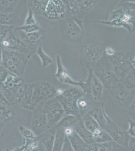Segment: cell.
I'll return each mask as SVG.
<instances>
[{"instance_id": "1", "label": "cell", "mask_w": 135, "mask_h": 151, "mask_svg": "<svg viewBox=\"0 0 135 151\" xmlns=\"http://www.w3.org/2000/svg\"><path fill=\"white\" fill-rule=\"evenodd\" d=\"M59 33L61 40L69 45H79L85 36L84 27H82L73 18L66 17L59 23Z\"/></svg>"}, {"instance_id": "2", "label": "cell", "mask_w": 135, "mask_h": 151, "mask_svg": "<svg viewBox=\"0 0 135 151\" xmlns=\"http://www.w3.org/2000/svg\"><path fill=\"white\" fill-rule=\"evenodd\" d=\"M29 59L27 54L1 50V65L21 77L23 76Z\"/></svg>"}, {"instance_id": "3", "label": "cell", "mask_w": 135, "mask_h": 151, "mask_svg": "<svg viewBox=\"0 0 135 151\" xmlns=\"http://www.w3.org/2000/svg\"><path fill=\"white\" fill-rule=\"evenodd\" d=\"M106 47L102 42H94L82 45L80 53V63L88 70L93 69L98 61L103 57Z\"/></svg>"}, {"instance_id": "4", "label": "cell", "mask_w": 135, "mask_h": 151, "mask_svg": "<svg viewBox=\"0 0 135 151\" xmlns=\"http://www.w3.org/2000/svg\"><path fill=\"white\" fill-rule=\"evenodd\" d=\"M95 75L103 83L104 88L108 90L120 81L113 70L108 57L104 53L93 69Z\"/></svg>"}, {"instance_id": "5", "label": "cell", "mask_w": 135, "mask_h": 151, "mask_svg": "<svg viewBox=\"0 0 135 151\" xmlns=\"http://www.w3.org/2000/svg\"><path fill=\"white\" fill-rule=\"evenodd\" d=\"M113 70L117 78L121 81L134 67L131 62L130 52H116L114 55L108 57Z\"/></svg>"}, {"instance_id": "6", "label": "cell", "mask_w": 135, "mask_h": 151, "mask_svg": "<svg viewBox=\"0 0 135 151\" xmlns=\"http://www.w3.org/2000/svg\"><path fill=\"white\" fill-rule=\"evenodd\" d=\"M57 95V90L50 83L43 81L34 83L32 100V111L38 105L45 103L56 97Z\"/></svg>"}, {"instance_id": "7", "label": "cell", "mask_w": 135, "mask_h": 151, "mask_svg": "<svg viewBox=\"0 0 135 151\" xmlns=\"http://www.w3.org/2000/svg\"><path fill=\"white\" fill-rule=\"evenodd\" d=\"M118 3L121 4L120 3ZM84 22L99 23V24H104L108 26L115 27H123L128 31L129 34L130 35L135 31V11H129L124 8L123 13H122L121 15L120 16V17L116 20L112 21L108 20L106 21H84L83 23Z\"/></svg>"}, {"instance_id": "8", "label": "cell", "mask_w": 135, "mask_h": 151, "mask_svg": "<svg viewBox=\"0 0 135 151\" xmlns=\"http://www.w3.org/2000/svg\"><path fill=\"white\" fill-rule=\"evenodd\" d=\"M23 77L11 73L5 80L0 83V90L11 104L14 105L17 92L24 84Z\"/></svg>"}, {"instance_id": "9", "label": "cell", "mask_w": 135, "mask_h": 151, "mask_svg": "<svg viewBox=\"0 0 135 151\" xmlns=\"http://www.w3.org/2000/svg\"><path fill=\"white\" fill-rule=\"evenodd\" d=\"M111 95L113 101L118 106L128 109L134 96L123 83L119 81L108 90Z\"/></svg>"}, {"instance_id": "10", "label": "cell", "mask_w": 135, "mask_h": 151, "mask_svg": "<svg viewBox=\"0 0 135 151\" xmlns=\"http://www.w3.org/2000/svg\"><path fill=\"white\" fill-rule=\"evenodd\" d=\"M15 30L27 47L28 56L30 58L32 55L36 53L38 48L41 47L44 43L46 39L45 31L42 30L35 32L28 33L19 30Z\"/></svg>"}, {"instance_id": "11", "label": "cell", "mask_w": 135, "mask_h": 151, "mask_svg": "<svg viewBox=\"0 0 135 151\" xmlns=\"http://www.w3.org/2000/svg\"><path fill=\"white\" fill-rule=\"evenodd\" d=\"M43 108L46 112L49 129L56 127L66 115L61 103L56 97L45 102Z\"/></svg>"}, {"instance_id": "12", "label": "cell", "mask_w": 135, "mask_h": 151, "mask_svg": "<svg viewBox=\"0 0 135 151\" xmlns=\"http://www.w3.org/2000/svg\"><path fill=\"white\" fill-rule=\"evenodd\" d=\"M85 94L92 96L96 101H99L103 97L104 86L101 81L95 75L93 69L88 70L87 78L83 81L81 88Z\"/></svg>"}, {"instance_id": "13", "label": "cell", "mask_w": 135, "mask_h": 151, "mask_svg": "<svg viewBox=\"0 0 135 151\" xmlns=\"http://www.w3.org/2000/svg\"><path fill=\"white\" fill-rule=\"evenodd\" d=\"M44 103L38 105L32 111L30 129L38 137L49 129L46 112L43 108Z\"/></svg>"}, {"instance_id": "14", "label": "cell", "mask_w": 135, "mask_h": 151, "mask_svg": "<svg viewBox=\"0 0 135 151\" xmlns=\"http://www.w3.org/2000/svg\"><path fill=\"white\" fill-rule=\"evenodd\" d=\"M1 50L18 52L28 55L27 47L15 29L1 40Z\"/></svg>"}, {"instance_id": "15", "label": "cell", "mask_w": 135, "mask_h": 151, "mask_svg": "<svg viewBox=\"0 0 135 151\" xmlns=\"http://www.w3.org/2000/svg\"><path fill=\"white\" fill-rule=\"evenodd\" d=\"M106 123L104 129L110 134L113 141L128 150L130 136L126 131L121 129L106 114Z\"/></svg>"}, {"instance_id": "16", "label": "cell", "mask_w": 135, "mask_h": 151, "mask_svg": "<svg viewBox=\"0 0 135 151\" xmlns=\"http://www.w3.org/2000/svg\"><path fill=\"white\" fill-rule=\"evenodd\" d=\"M34 83L25 84L21 86L16 95L14 105L26 110L32 111V100Z\"/></svg>"}, {"instance_id": "17", "label": "cell", "mask_w": 135, "mask_h": 151, "mask_svg": "<svg viewBox=\"0 0 135 151\" xmlns=\"http://www.w3.org/2000/svg\"><path fill=\"white\" fill-rule=\"evenodd\" d=\"M66 17V8L63 1L49 0L45 17L52 20L64 19Z\"/></svg>"}, {"instance_id": "18", "label": "cell", "mask_w": 135, "mask_h": 151, "mask_svg": "<svg viewBox=\"0 0 135 151\" xmlns=\"http://www.w3.org/2000/svg\"><path fill=\"white\" fill-rule=\"evenodd\" d=\"M56 71L54 77L61 83L69 85L72 86H79L81 88L83 81H76L74 80L66 70L62 63V59L59 55H56Z\"/></svg>"}, {"instance_id": "19", "label": "cell", "mask_w": 135, "mask_h": 151, "mask_svg": "<svg viewBox=\"0 0 135 151\" xmlns=\"http://www.w3.org/2000/svg\"><path fill=\"white\" fill-rule=\"evenodd\" d=\"M88 113L96 120L101 128L104 129L106 123L107 114L104 109V102L96 101Z\"/></svg>"}, {"instance_id": "20", "label": "cell", "mask_w": 135, "mask_h": 151, "mask_svg": "<svg viewBox=\"0 0 135 151\" xmlns=\"http://www.w3.org/2000/svg\"><path fill=\"white\" fill-rule=\"evenodd\" d=\"M15 116V112L12 105L0 102V127L1 132L5 129L6 125L12 121Z\"/></svg>"}, {"instance_id": "21", "label": "cell", "mask_w": 135, "mask_h": 151, "mask_svg": "<svg viewBox=\"0 0 135 151\" xmlns=\"http://www.w3.org/2000/svg\"><path fill=\"white\" fill-rule=\"evenodd\" d=\"M96 101L92 96L88 94H85L77 100L76 104L79 110V116L82 118L87 113Z\"/></svg>"}, {"instance_id": "22", "label": "cell", "mask_w": 135, "mask_h": 151, "mask_svg": "<svg viewBox=\"0 0 135 151\" xmlns=\"http://www.w3.org/2000/svg\"><path fill=\"white\" fill-rule=\"evenodd\" d=\"M56 98L60 102L66 115H71L79 116V110L77 107L76 101L65 98L62 95H58Z\"/></svg>"}, {"instance_id": "23", "label": "cell", "mask_w": 135, "mask_h": 151, "mask_svg": "<svg viewBox=\"0 0 135 151\" xmlns=\"http://www.w3.org/2000/svg\"><path fill=\"white\" fill-rule=\"evenodd\" d=\"M56 132V127H54L48 129L40 136H38L40 141L43 142L48 151H53Z\"/></svg>"}, {"instance_id": "24", "label": "cell", "mask_w": 135, "mask_h": 151, "mask_svg": "<svg viewBox=\"0 0 135 151\" xmlns=\"http://www.w3.org/2000/svg\"><path fill=\"white\" fill-rule=\"evenodd\" d=\"M48 2L49 0H30L27 1V6L32 11L34 15L45 17Z\"/></svg>"}, {"instance_id": "25", "label": "cell", "mask_w": 135, "mask_h": 151, "mask_svg": "<svg viewBox=\"0 0 135 151\" xmlns=\"http://www.w3.org/2000/svg\"><path fill=\"white\" fill-rule=\"evenodd\" d=\"M79 3V13L76 19L81 21H84V17L94 8L97 1L91 0H78Z\"/></svg>"}, {"instance_id": "26", "label": "cell", "mask_w": 135, "mask_h": 151, "mask_svg": "<svg viewBox=\"0 0 135 151\" xmlns=\"http://www.w3.org/2000/svg\"><path fill=\"white\" fill-rule=\"evenodd\" d=\"M75 130L76 133L87 144L91 145L95 143L93 138L92 134L85 127L82 119L76 127Z\"/></svg>"}, {"instance_id": "27", "label": "cell", "mask_w": 135, "mask_h": 151, "mask_svg": "<svg viewBox=\"0 0 135 151\" xmlns=\"http://www.w3.org/2000/svg\"><path fill=\"white\" fill-rule=\"evenodd\" d=\"M81 119L82 118L80 117L74 115H66L56 127H61L63 129H65L67 127H73L75 129L76 127L79 124Z\"/></svg>"}, {"instance_id": "28", "label": "cell", "mask_w": 135, "mask_h": 151, "mask_svg": "<svg viewBox=\"0 0 135 151\" xmlns=\"http://www.w3.org/2000/svg\"><path fill=\"white\" fill-rule=\"evenodd\" d=\"M19 132L24 138L23 144L27 146L30 143L38 139V137L36 136L31 129L25 127L22 125H20L18 127Z\"/></svg>"}, {"instance_id": "29", "label": "cell", "mask_w": 135, "mask_h": 151, "mask_svg": "<svg viewBox=\"0 0 135 151\" xmlns=\"http://www.w3.org/2000/svg\"><path fill=\"white\" fill-rule=\"evenodd\" d=\"M68 138L74 151H86L88 145L82 139L76 132L74 133Z\"/></svg>"}, {"instance_id": "30", "label": "cell", "mask_w": 135, "mask_h": 151, "mask_svg": "<svg viewBox=\"0 0 135 151\" xmlns=\"http://www.w3.org/2000/svg\"><path fill=\"white\" fill-rule=\"evenodd\" d=\"M66 8V17H77L79 13V6L78 0H63Z\"/></svg>"}, {"instance_id": "31", "label": "cell", "mask_w": 135, "mask_h": 151, "mask_svg": "<svg viewBox=\"0 0 135 151\" xmlns=\"http://www.w3.org/2000/svg\"><path fill=\"white\" fill-rule=\"evenodd\" d=\"M85 94V93H84V91L82 90L81 88L72 86L67 89L63 90L61 95L69 99L77 101V100Z\"/></svg>"}, {"instance_id": "32", "label": "cell", "mask_w": 135, "mask_h": 151, "mask_svg": "<svg viewBox=\"0 0 135 151\" xmlns=\"http://www.w3.org/2000/svg\"><path fill=\"white\" fill-rule=\"evenodd\" d=\"M0 14V23L1 25L15 27L20 21L19 17L14 13Z\"/></svg>"}, {"instance_id": "33", "label": "cell", "mask_w": 135, "mask_h": 151, "mask_svg": "<svg viewBox=\"0 0 135 151\" xmlns=\"http://www.w3.org/2000/svg\"><path fill=\"white\" fill-rule=\"evenodd\" d=\"M94 142L97 144H100L109 141H113L110 134L104 129L100 127L92 133Z\"/></svg>"}, {"instance_id": "34", "label": "cell", "mask_w": 135, "mask_h": 151, "mask_svg": "<svg viewBox=\"0 0 135 151\" xmlns=\"http://www.w3.org/2000/svg\"><path fill=\"white\" fill-rule=\"evenodd\" d=\"M18 2V0H1L0 14H9L13 13Z\"/></svg>"}, {"instance_id": "35", "label": "cell", "mask_w": 135, "mask_h": 151, "mask_svg": "<svg viewBox=\"0 0 135 151\" xmlns=\"http://www.w3.org/2000/svg\"><path fill=\"white\" fill-rule=\"evenodd\" d=\"M65 139L66 136L64 129L61 127H56V134L53 151H62Z\"/></svg>"}, {"instance_id": "36", "label": "cell", "mask_w": 135, "mask_h": 151, "mask_svg": "<svg viewBox=\"0 0 135 151\" xmlns=\"http://www.w3.org/2000/svg\"><path fill=\"white\" fill-rule=\"evenodd\" d=\"M97 145L100 151H128L126 148L113 141Z\"/></svg>"}, {"instance_id": "37", "label": "cell", "mask_w": 135, "mask_h": 151, "mask_svg": "<svg viewBox=\"0 0 135 151\" xmlns=\"http://www.w3.org/2000/svg\"><path fill=\"white\" fill-rule=\"evenodd\" d=\"M82 119L85 127L92 134L96 129L101 127L96 120L88 113L82 117Z\"/></svg>"}, {"instance_id": "38", "label": "cell", "mask_w": 135, "mask_h": 151, "mask_svg": "<svg viewBox=\"0 0 135 151\" xmlns=\"http://www.w3.org/2000/svg\"><path fill=\"white\" fill-rule=\"evenodd\" d=\"M121 82L128 89H135V69L134 68L130 70Z\"/></svg>"}, {"instance_id": "39", "label": "cell", "mask_w": 135, "mask_h": 151, "mask_svg": "<svg viewBox=\"0 0 135 151\" xmlns=\"http://www.w3.org/2000/svg\"><path fill=\"white\" fill-rule=\"evenodd\" d=\"M35 53L37 54L40 59L43 68H46L53 63V61L51 58L44 52L42 46L38 48Z\"/></svg>"}, {"instance_id": "40", "label": "cell", "mask_w": 135, "mask_h": 151, "mask_svg": "<svg viewBox=\"0 0 135 151\" xmlns=\"http://www.w3.org/2000/svg\"><path fill=\"white\" fill-rule=\"evenodd\" d=\"M15 29L23 31L26 33H28L35 32L37 31L43 30L41 26H40L38 23L36 24H31V25H24V24L22 26L16 27Z\"/></svg>"}, {"instance_id": "41", "label": "cell", "mask_w": 135, "mask_h": 151, "mask_svg": "<svg viewBox=\"0 0 135 151\" xmlns=\"http://www.w3.org/2000/svg\"><path fill=\"white\" fill-rule=\"evenodd\" d=\"M31 151H48L43 142L40 141L39 137L27 146H25Z\"/></svg>"}, {"instance_id": "42", "label": "cell", "mask_w": 135, "mask_h": 151, "mask_svg": "<svg viewBox=\"0 0 135 151\" xmlns=\"http://www.w3.org/2000/svg\"><path fill=\"white\" fill-rule=\"evenodd\" d=\"M15 27L0 25V38L1 40H3L8 35L14 30Z\"/></svg>"}, {"instance_id": "43", "label": "cell", "mask_w": 135, "mask_h": 151, "mask_svg": "<svg viewBox=\"0 0 135 151\" xmlns=\"http://www.w3.org/2000/svg\"><path fill=\"white\" fill-rule=\"evenodd\" d=\"M37 23L34 17V14L31 9L28 7V13L26 17L24 25H31Z\"/></svg>"}, {"instance_id": "44", "label": "cell", "mask_w": 135, "mask_h": 151, "mask_svg": "<svg viewBox=\"0 0 135 151\" xmlns=\"http://www.w3.org/2000/svg\"><path fill=\"white\" fill-rule=\"evenodd\" d=\"M129 128L127 133L130 137H135V120L133 119H130L128 120Z\"/></svg>"}, {"instance_id": "45", "label": "cell", "mask_w": 135, "mask_h": 151, "mask_svg": "<svg viewBox=\"0 0 135 151\" xmlns=\"http://www.w3.org/2000/svg\"><path fill=\"white\" fill-rule=\"evenodd\" d=\"M11 73L3 65H0V83L5 81Z\"/></svg>"}, {"instance_id": "46", "label": "cell", "mask_w": 135, "mask_h": 151, "mask_svg": "<svg viewBox=\"0 0 135 151\" xmlns=\"http://www.w3.org/2000/svg\"><path fill=\"white\" fill-rule=\"evenodd\" d=\"M128 110L129 114L131 117V119L135 120V96H134L133 99L132 100Z\"/></svg>"}, {"instance_id": "47", "label": "cell", "mask_w": 135, "mask_h": 151, "mask_svg": "<svg viewBox=\"0 0 135 151\" xmlns=\"http://www.w3.org/2000/svg\"><path fill=\"white\" fill-rule=\"evenodd\" d=\"M62 151H75L71 144L70 140L69 139L68 137H66L65 142H64L63 148L62 149Z\"/></svg>"}, {"instance_id": "48", "label": "cell", "mask_w": 135, "mask_h": 151, "mask_svg": "<svg viewBox=\"0 0 135 151\" xmlns=\"http://www.w3.org/2000/svg\"><path fill=\"white\" fill-rule=\"evenodd\" d=\"M128 150L129 151H135V137H130L129 141Z\"/></svg>"}, {"instance_id": "49", "label": "cell", "mask_w": 135, "mask_h": 151, "mask_svg": "<svg viewBox=\"0 0 135 151\" xmlns=\"http://www.w3.org/2000/svg\"><path fill=\"white\" fill-rule=\"evenodd\" d=\"M64 129V132L65 133V136L67 137H69L76 132L75 129L73 127H67Z\"/></svg>"}, {"instance_id": "50", "label": "cell", "mask_w": 135, "mask_h": 151, "mask_svg": "<svg viewBox=\"0 0 135 151\" xmlns=\"http://www.w3.org/2000/svg\"><path fill=\"white\" fill-rule=\"evenodd\" d=\"M116 52H115V50L111 48L110 47H106L104 53H105L107 56L108 57H111L115 55Z\"/></svg>"}, {"instance_id": "51", "label": "cell", "mask_w": 135, "mask_h": 151, "mask_svg": "<svg viewBox=\"0 0 135 151\" xmlns=\"http://www.w3.org/2000/svg\"><path fill=\"white\" fill-rule=\"evenodd\" d=\"M86 151H100V150L98 145L94 143L92 144L88 145Z\"/></svg>"}, {"instance_id": "52", "label": "cell", "mask_w": 135, "mask_h": 151, "mask_svg": "<svg viewBox=\"0 0 135 151\" xmlns=\"http://www.w3.org/2000/svg\"><path fill=\"white\" fill-rule=\"evenodd\" d=\"M131 62H132V65L133 66L134 68L135 69V56L134 59L131 60Z\"/></svg>"}, {"instance_id": "53", "label": "cell", "mask_w": 135, "mask_h": 151, "mask_svg": "<svg viewBox=\"0 0 135 151\" xmlns=\"http://www.w3.org/2000/svg\"></svg>"}]
</instances>
